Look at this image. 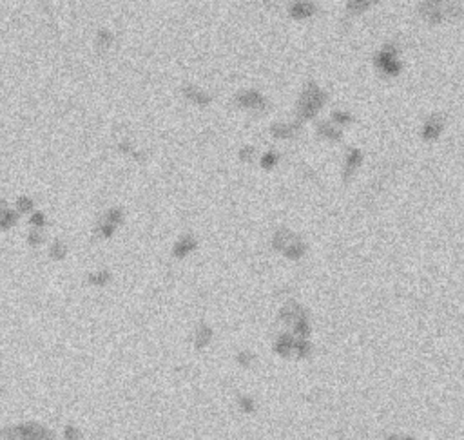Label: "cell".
<instances>
[{
	"label": "cell",
	"instance_id": "cell-14",
	"mask_svg": "<svg viewBox=\"0 0 464 440\" xmlns=\"http://www.w3.org/2000/svg\"><path fill=\"white\" fill-rule=\"evenodd\" d=\"M361 162H363L361 151H359V149H350L347 154V162H345V170H347V174L356 172V169L361 165Z\"/></svg>",
	"mask_w": 464,
	"mask_h": 440
},
{
	"label": "cell",
	"instance_id": "cell-7",
	"mask_svg": "<svg viewBox=\"0 0 464 440\" xmlns=\"http://www.w3.org/2000/svg\"><path fill=\"white\" fill-rule=\"evenodd\" d=\"M123 219V212L120 208H111V210L106 212V216L102 219L100 227H98V232H100L102 237H111L114 234V230Z\"/></svg>",
	"mask_w": 464,
	"mask_h": 440
},
{
	"label": "cell",
	"instance_id": "cell-15",
	"mask_svg": "<svg viewBox=\"0 0 464 440\" xmlns=\"http://www.w3.org/2000/svg\"><path fill=\"white\" fill-rule=\"evenodd\" d=\"M196 246V243H194V239L190 237V236H185V237H181V239L174 245V256H178V257H183V256H187L192 248Z\"/></svg>",
	"mask_w": 464,
	"mask_h": 440
},
{
	"label": "cell",
	"instance_id": "cell-3",
	"mask_svg": "<svg viewBox=\"0 0 464 440\" xmlns=\"http://www.w3.org/2000/svg\"><path fill=\"white\" fill-rule=\"evenodd\" d=\"M0 440H56L53 431L40 424H18L0 431Z\"/></svg>",
	"mask_w": 464,
	"mask_h": 440
},
{
	"label": "cell",
	"instance_id": "cell-22",
	"mask_svg": "<svg viewBox=\"0 0 464 440\" xmlns=\"http://www.w3.org/2000/svg\"><path fill=\"white\" fill-rule=\"evenodd\" d=\"M64 439L66 440H82V431L74 426H68L64 431Z\"/></svg>",
	"mask_w": 464,
	"mask_h": 440
},
{
	"label": "cell",
	"instance_id": "cell-17",
	"mask_svg": "<svg viewBox=\"0 0 464 440\" xmlns=\"http://www.w3.org/2000/svg\"><path fill=\"white\" fill-rule=\"evenodd\" d=\"M332 120H334V123H336L337 127H343V125H348V123H352V122H354V116L350 114V112L334 111V112H332Z\"/></svg>",
	"mask_w": 464,
	"mask_h": 440
},
{
	"label": "cell",
	"instance_id": "cell-13",
	"mask_svg": "<svg viewBox=\"0 0 464 440\" xmlns=\"http://www.w3.org/2000/svg\"><path fill=\"white\" fill-rule=\"evenodd\" d=\"M15 223H17V214L11 208H7L6 203H0V230L11 229Z\"/></svg>",
	"mask_w": 464,
	"mask_h": 440
},
{
	"label": "cell",
	"instance_id": "cell-8",
	"mask_svg": "<svg viewBox=\"0 0 464 440\" xmlns=\"http://www.w3.org/2000/svg\"><path fill=\"white\" fill-rule=\"evenodd\" d=\"M288 15L294 20H307V18L316 15V4L312 0H290Z\"/></svg>",
	"mask_w": 464,
	"mask_h": 440
},
{
	"label": "cell",
	"instance_id": "cell-2",
	"mask_svg": "<svg viewBox=\"0 0 464 440\" xmlns=\"http://www.w3.org/2000/svg\"><path fill=\"white\" fill-rule=\"evenodd\" d=\"M324 103H326V93L318 84L308 82L303 87L299 100H297V118L301 122L312 120V118L318 116V112L323 109Z\"/></svg>",
	"mask_w": 464,
	"mask_h": 440
},
{
	"label": "cell",
	"instance_id": "cell-6",
	"mask_svg": "<svg viewBox=\"0 0 464 440\" xmlns=\"http://www.w3.org/2000/svg\"><path fill=\"white\" fill-rule=\"evenodd\" d=\"M442 131H444V116L439 114V112H433V114L426 118L421 136H423L425 141H435V139L441 138Z\"/></svg>",
	"mask_w": 464,
	"mask_h": 440
},
{
	"label": "cell",
	"instance_id": "cell-24",
	"mask_svg": "<svg viewBox=\"0 0 464 440\" xmlns=\"http://www.w3.org/2000/svg\"><path fill=\"white\" fill-rule=\"evenodd\" d=\"M254 147H250V145H245V147H241L240 151V158L241 160H250V156H254Z\"/></svg>",
	"mask_w": 464,
	"mask_h": 440
},
{
	"label": "cell",
	"instance_id": "cell-5",
	"mask_svg": "<svg viewBox=\"0 0 464 440\" xmlns=\"http://www.w3.org/2000/svg\"><path fill=\"white\" fill-rule=\"evenodd\" d=\"M234 102L240 109L249 111V112H254V114H261V112H265L267 111V107H269V103H267V100H265V96L256 89L240 91V93L234 96Z\"/></svg>",
	"mask_w": 464,
	"mask_h": 440
},
{
	"label": "cell",
	"instance_id": "cell-25",
	"mask_svg": "<svg viewBox=\"0 0 464 440\" xmlns=\"http://www.w3.org/2000/svg\"><path fill=\"white\" fill-rule=\"evenodd\" d=\"M40 243H42V234H40L38 230H33V232L29 234V245L36 246V245H40Z\"/></svg>",
	"mask_w": 464,
	"mask_h": 440
},
{
	"label": "cell",
	"instance_id": "cell-18",
	"mask_svg": "<svg viewBox=\"0 0 464 440\" xmlns=\"http://www.w3.org/2000/svg\"><path fill=\"white\" fill-rule=\"evenodd\" d=\"M109 279H111V273L107 272V270H100V272H96V273H91L89 283L96 284V286H104V284L109 283Z\"/></svg>",
	"mask_w": 464,
	"mask_h": 440
},
{
	"label": "cell",
	"instance_id": "cell-9",
	"mask_svg": "<svg viewBox=\"0 0 464 440\" xmlns=\"http://www.w3.org/2000/svg\"><path fill=\"white\" fill-rule=\"evenodd\" d=\"M181 93H183L185 98H187L190 103H194V105L205 107L213 102V96L209 95L207 91H203L202 87H198V85H185Z\"/></svg>",
	"mask_w": 464,
	"mask_h": 440
},
{
	"label": "cell",
	"instance_id": "cell-21",
	"mask_svg": "<svg viewBox=\"0 0 464 440\" xmlns=\"http://www.w3.org/2000/svg\"><path fill=\"white\" fill-rule=\"evenodd\" d=\"M17 208H18V212H22V214L31 212L33 210V201L29 200V198H26V196H22V198H18V201H17Z\"/></svg>",
	"mask_w": 464,
	"mask_h": 440
},
{
	"label": "cell",
	"instance_id": "cell-20",
	"mask_svg": "<svg viewBox=\"0 0 464 440\" xmlns=\"http://www.w3.org/2000/svg\"><path fill=\"white\" fill-rule=\"evenodd\" d=\"M278 162H280V156H278L276 152H267V154L261 158V167L263 169H272Z\"/></svg>",
	"mask_w": 464,
	"mask_h": 440
},
{
	"label": "cell",
	"instance_id": "cell-1",
	"mask_svg": "<svg viewBox=\"0 0 464 440\" xmlns=\"http://www.w3.org/2000/svg\"><path fill=\"white\" fill-rule=\"evenodd\" d=\"M419 15L430 26L453 24L464 17V4L463 0H423Z\"/></svg>",
	"mask_w": 464,
	"mask_h": 440
},
{
	"label": "cell",
	"instance_id": "cell-12",
	"mask_svg": "<svg viewBox=\"0 0 464 440\" xmlns=\"http://www.w3.org/2000/svg\"><path fill=\"white\" fill-rule=\"evenodd\" d=\"M381 0H348L347 11L350 15H363L364 11H368L370 7L375 6Z\"/></svg>",
	"mask_w": 464,
	"mask_h": 440
},
{
	"label": "cell",
	"instance_id": "cell-23",
	"mask_svg": "<svg viewBox=\"0 0 464 440\" xmlns=\"http://www.w3.org/2000/svg\"><path fill=\"white\" fill-rule=\"evenodd\" d=\"M29 221H31V225H35V227H44V225H45V217H44V214L35 212Z\"/></svg>",
	"mask_w": 464,
	"mask_h": 440
},
{
	"label": "cell",
	"instance_id": "cell-4",
	"mask_svg": "<svg viewBox=\"0 0 464 440\" xmlns=\"http://www.w3.org/2000/svg\"><path fill=\"white\" fill-rule=\"evenodd\" d=\"M399 55V47L393 42H386L381 51L374 56V66L377 67V71L383 72L388 78H395L399 76V72L403 71V64L397 58Z\"/></svg>",
	"mask_w": 464,
	"mask_h": 440
},
{
	"label": "cell",
	"instance_id": "cell-16",
	"mask_svg": "<svg viewBox=\"0 0 464 440\" xmlns=\"http://www.w3.org/2000/svg\"><path fill=\"white\" fill-rule=\"evenodd\" d=\"M112 44V34L107 31V29H102L96 34V49L98 51H106L109 45Z\"/></svg>",
	"mask_w": 464,
	"mask_h": 440
},
{
	"label": "cell",
	"instance_id": "cell-10",
	"mask_svg": "<svg viewBox=\"0 0 464 440\" xmlns=\"http://www.w3.org/2000/svg\"><path fill=\"white\" fill-rule=\"evenodd\" d=\"M297 133H299V123L297 122H294V123L278 122V123H272V127H270V134H272L276 139H292V138H296Z\"/></svg>",
	"mask_w": 464,
	"mask_h": 440
},
{
	"label": "cell",
	"instance_id": "cell-11",
	"mask_svg": "<svg viewBox=\"0 0 464 440\" xmlns=\"http://www.w3.org/2000/svg\"><path fill=\"white\" fill-rule=\"evenodd\" d=\"M316 131H318V136H319V138L330 139V141H337V139H341V136H343L341 127H337L336 123H330V122H321V123H318Z\"/></svg>",
	"mask_w": 464,
	"mask_h": 440
},
{
	"label": "cell",
	"instance_id": "cell-19",
	"mask_svg": "<svg viewBox=\"0 0 464 440\" xmlns=\"http://www.w3.org/2000/svg\"><path fill=\"white\" fill-rule=\"evenodd\" d=\"M49 254H51V257L53 259H64L66 257V254H68V248H66V245L64 243H60V241H56L55 245L51 246V250H49Z\"/></svg>",
	"mask_w": 464,
	"mask_h": 440
}]
</instances>
